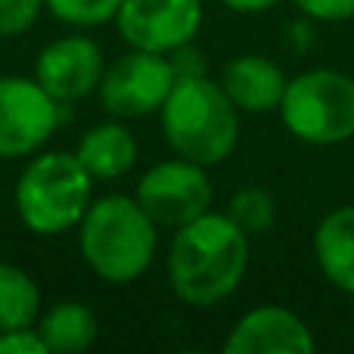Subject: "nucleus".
Instances as JSON below:
<instances>
[{
	"label": "nucleus",
	"mask_w": 354,
	"mask_h": 354,
	"mask_svg": "<svg viewBox=\"0 0 354 354\" xmlns=\"http://www.w3.org/2000/svg\"><path fill=\"white\" fill-rule=\"evenodd\" d=\"M168 59H171L177 78H193V75H205V59H202V53L193 47V41L183 44V47H177L168 53Z\"/></svg>",
	"instance_id": "22"
},
{
	"label": "nucleus",
	"mask_w": 354,
	"mask_h": 354,
	"mask_svg": "<svg viewBox=\"0 0 354 354\" xmlns=\"http://www.w3.org/2000/svg\"><path fill=\"white\" fill-rule=\"evenodd\" d=\"M59 103L37 84V78H0V159L31 156L53 137Z\"/></svg>",
	"instance_id": "7"
},
{
	"label": "nucleus",
	"mask_w": 354,
	"mask_h": 354,
	"mask_svg": "<svg viewBox=\"0 0 354 354\" xmlns=\"http://www.w3.org/2000/svg\"><path fill=\"white\" fill-rule=\"evenodd\" d=\"M115 22L134 50L171 53L196 37L202 0H124Z\"/></svg>",
	"instance_id": "9"
},
{
	"label": "nucleus",
	"mask_w": 354,
	"mask_h": 354,
	"mask_svg": "<svg viewBox=\"0 0 354 354\" xmlns=\"http://www.w3.org/2000/svg\"><path fill=\"white\" fill-rule=\"evenodd\" d=\"M314 255L333 286L354 292V205L330 212L314 230Z\"/></svg>",
	"instance_id": "14"
},
{
	"label": "nucleus",
	"mask_w": 354,
	"mask_h": 354,
	"mask_svg": "<svg viewBox=\"0 0 354 354\" xmlns=\"http://www.w3.org/2000/svg\"><path fill=\"white\" fill-rule=\"evenodd\" d=\"M93 177L72 153H41L16 183V212L37 236H59L81 224L91 205Z\"/></svg>",
	"instance_id": "4"
},
{
	"label": "nucleus",
	"mask_w": 354,
	"mask_h": 354,
	"mask_svg": "<svg viewBox=\"0 0 354 354\" xmlns=\"http://www.w3.org/2000/svg\"><path fill=\"white\" fill-rule=\"evenodd\" d=\"M351 22H354V16H351Z\"/></svg>",
	"instance_id": "24"
},
{
	"label": "nucleus",
	"mask_w": 354,
	"mask_h": 354,
	"mask_svg": "<svg viewBox=\"0 0 354 354\" xmlns=\"http://www.w3.org/2000/svg\"><path fill=\"white\" fill-rule=\"evenodd\" d=\"M227 218L245 233V236H264L277 221V202L268 189L245 187L227 202Z\"/></svg>",
	"instance_id": "17"
},
{
	"label": "nucleus",
	"mask_w": 354,
	"mask_h": 354,
	"mask_svg": "<svg viewBox=\"0 0 354 354\" xmlns=\"http://www.w3.org/2000/svg\"><path fill=\"white\" fill-rule=\"evenodd\" d=\"M227 354H311L314 336L299 314L264 305L243 314L224 342Z\"/></svg>",
	"instance_id": "11"
},
{
	"label": "nucleus",
	"mask_w": 354,
	"mask_h": 354,
	"mask_svg": "<svg viewBox=\"0 0 354 354\" xmlns=\"http://www.w3.org/2000/svg\"><path fill=\"white\" fill-rule=\"evenodd\" d=\"M249 268V236L227 214L205 212L177 227L168 252V280L180 301L212 308L233 295Z\"/></svg>",
	"instance_id": "1"
},
{
	"label": "nucleus",
	"mask_w": 354,
	"mask_h": 354,
	"mask_svg": "<svg viewBox=\"0 0 354 354\" xmlns=\"http://www.w3.org/2000/svg\"><path fill=\"white\" fill-rule=\"evenodd\" d=\"M224 6H230L233 12H264L270 6H277L280 0H221Z\"/></svg>",
	"instance_id": "23"
},
{
	"label": "nucleus",
	"mask_w": 354,
	"mask_h": 354,
	"mask_svg": "<svg viewBox=\"0 0 354 354\" xmlns=\"http://www.w3.org/2000/svg\"><path fill=\"white\" fill-rule=\"evenodd\" d=\"M103 50L84 35L47 44L35 62V78L56 103H72L93 93L103 81Z\"/></svg>",
	"instance_id": "10"
},
{
	"label": "nucleus",
	"mask_w": 354,
	"mask_h": 354,
	"mask_svg": "<svg viewBox=\"0 0 354 354\" xmlns=\"http://www.w3.org/2000/svg\"><path fill=\"white\" fill-rule=\"evenodd\" d=\"M41 314V289L16 264L0 261V333L35 326Z\"/></svg>",
	"instance_id": "16"
},
{
	"label": "nucleus",
	"mask_w": 354,
	"mask_h": 354,
	"mask_svg": "<svg viewBox=\"0 0 354 354\" xmlns=\"http://www.w3.org/2000/svg\"><path fill=\"white\" fill-rule=\"evenodd\" d=\"M295 6L320 22H342L354 16V0H295Z\"/></svg>",
	"instance_id": "21"
},
{
	"label": "nucleus",
	"mask_w": 354,
	"mask_h": 354,
	"mask_svg": "<svg viewBox=\"0 0 354 354\" xmlns=\"http://www.w3.org/2000/svg\"><path fill=\"white\" fill-rule=\"evenodd\" d=\"M289 78L277 62L264 56H236L224 66L221 87L239 112H270L280 109Z\"/></svg>",
	"instance_id": "12"
},
{
	"label": "nucleus",
	"mask_w": 354,
	"mask_h": 354,
	"mask_svg": "<svg viewBox=\"0 0 354 354\" xmlns=\"http://www.w3.org/2000/svg\"><path fill=\"white\" fill-rule=\"evenodd\" d=\"M134 199L159 227H183L208 212L212 205V180L205 165L189 159H171L153 165L137 183Z\"/></svg>",
	"instance_id": "8"
},
{
	"label": "nucleus",
	"mask_w": 354,
	"mask_h": 354,
	"mask_svg": "<svg viewBox=\"0 0 354 354\" xmlns=\"http://www.w3.org/2000/svg\"><path fill=\"white\" fill-rule=\"evenodd\" d=\"M289 134L314 147H333L354 137V78L333 68L301 72L286 84L280 103Z\"/></svg>",
	"instance_id": "5"
},
{
	"label": "nucleus",
	"mask_w": 354,
	"mask_h": 354,
	"mask_svg": "<svg viewBox=\"0 0 354 354\" xmlns=\"http://www.w3.org/2000/svg\"><path fill=\"white\" fill-rule=\"evenodd\" d=\"M124 0H47V10L68 25H103L118 16Z\"/></svg>",
	"instance_id": "18"
},
{
	"label": "nucleus",
	"mask_w": 354,
	"mask_h": 354,
	"mask_svg": "<svg viewBox=\"0 0 354 354\" xmlns=\"http://www.w3.org/2000/svg\"><path fill=\"white\" fill-rule=\"evenodd\" d=\"M78 162L93 180H115L137 162V140L122 122L93 124L75 149Z\"/></svg>",
	"instance_id": "13"
},
{
	"label": "nucleus",
	"mask_w": 354,
	"mask_h": 354,
	"mask_svg": "<svg viewBox=\"0 0 354 354\" xmlns=\"http://www.w3.org/2000/svg\"><path fill=\"white\" fill-rule=\"evenodd\" d=\"M78 227L81 255L100 280L131 283L153 264L159 224L134 196L115 193L91 202Z\"/></svg>",
	"instance_id": "3"
},
{
	"label": "nucleus",
	"mask_w": 354,
	"mask_h": 354,
	"mask_svg": "<svg viewBox=\"0 0 354 354\" xmlns=\"http://www.w3.org/2000/svg\"><path fill=\"white\" fill-rule=\"evenodd\" d=\"M47 351L53 354H81L97 342V314L84 301H56L35 324Z\"/></svg>",
	"instance_id": "15"
},
{
	"label": "nucleus",
	"mask_w": 354,
	"mask_h": 354,
	"mask_svg": "<svg viewBox=\"0 0 354 354\" xmlns=\"http://www.w3.org/2000/svg\"><path fill=\"white\" fill-rule=\"evenodd\" d=\"M47 0H0V37H19L37 22Z\"/></svg>",
	"instance_id": "19"
},
{
	"label": "nucleus",
	"mask_w": 354,
	"mask_h": 354,
	"mask_svg": "<svg viewBox=\"0 0 354 354\" xmlns=\"http://www.w3.org/2000/svg\"><path fill=\"white\" fill-rule=\"evenodd\" d=\"M177 81V72L168 53H149L134 50L112 62L100 81V100L106 112L115 118H140L153 115L165 106Z\"/></svg>",
	"instance_id": "6"
},
{
	"label": "nucleus",
	"mask_w": 354,
	"mask_h": 354,
	"mask_svg": "<svg viewBox=\"0 0 354 354\" xmlns=\"http://www.w3.org/2000/svg\"><path fill=\"white\" fill-rule=\"evenodd\" d=\"M0 354H47V345L35 326H19L0 333Z\"/></svg>",
	"instance_id": "20"
},
{
	"label": "nucleus",
	"mask_w": 354,
	"mask_h": 354,
	"mask_svg": "<svg viewBox=\"0 0 354 354\" xmlns=\"http://www.w3.org/2000/svg\"><path fill=\"white\" fill-rule=\"evenodd\" d=\"M165 140L180 159L196 165H218L236 149L239 109L208 75L177 78L159 109Z\"/></svg>",
	"instance_id": "2"
}]
</instances>
